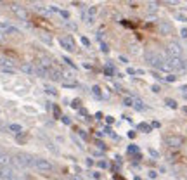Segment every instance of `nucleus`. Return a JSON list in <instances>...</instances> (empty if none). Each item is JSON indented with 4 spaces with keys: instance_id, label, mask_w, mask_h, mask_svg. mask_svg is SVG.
Returning a JSON list of instances; mask_svg holds the SVG:
<instances>
[{
    "instance_id": "nucleus-46",
    "label": "nucleus",
    "mask_w": 187,
    "mask_h": 180,
    "mask_svg": "<svg viewBox=\"0 0 187 180\" xmlns=\"http://www.w3.org/2000/svg\"><path fill=\"white\" fill-rule=\"evenodd\" d=\"M92 177H94V178H100V175H99L97 172H94V173H92Z\"/></svg>"
},
{
    "instance_id": "nucleus-37",
    "label": "nucleus",
    "mask_w": 187,
    "mask_h": 180,
    "mask_svg": "<svg viewBox=\"0 0 187 180\" xmlns=\"http://www.w3.org/2000/svg\"><path fill=\"white\" fill-rule=\"evenodd\" d=\"M127 73H128V75H135V73H137V69H133V68H128V69H127Z\"/></svg>"
},
{
    "instance_id": "nucleus-30",
    "label": "nucleus",
    "mask_w": 187,
    "mask_h": 180,
    "mask_svg": "<svg viewBox=\"0 0 187 180\" xmlns=\"http://www.w3.org/2000/svg\"><path fill=\"white\" fill-rule=\"evenodd\" d=\"M59 12H61V16L64 17V19H68V17H69V12H68V11H59Z\"/></svg>"
},
{
    "instance_id": "nucleus-43",
    "label": "nucleus",
    "mask_w": 187,
    "mask_h": 180,
    "mask_svg": "<svg viewBox=\"0 0 187 180\" xmlns=\"http://www.w3.org/2000/svg\"><path fill=\"white\" fill-rule=\"evenodd\" d=\"M106 121H108V123H109V125H111V123H113V121H114V120H113V116H108V118H106Z\"/></svg>"
},
{
    "instance_id": "nucleus-49",
    "label": "nucleus",
    "mask_w": 187,
    "mask_h": 180,
    "mask_svg": "<svg viewBox=\"0 0 187 180\" xmlns=\"http://www.w3.org/2000/svg\"><path fill=\"white\" fill-rule=\"evenodd\" d=\"M2 40H4V33H2V31H0V42H2Z\"/></svg>"
},
{
    "instance_id": "nucleus-23",
    "label": "nucleus",
    "mask_w": 187,
    "mask_h": 180,
    "mask_svg": "<svg viewBox=\"0 0 187 180\" xmlns=\"http://www.w3.org/2000/svg\"><path fill=\"white\" fill-rule=\"evenodd\" d=\"M166 104L170 106V107H171V109H177V102H175V101H173V99H166Z\"/></svg>"
},
{
    "instance_id": "nucleus-27",
    "label": "nucleus",
    "mask_w": 187,
    "mask_h": 180,
    "mask_svg": "<svg viewBox=\"0 0 187 180\" xmlns=\"http://www.w3.org/2000/svg\"><path fill=\"white\" fill-rule=\"evenodd\" d=\"M100 50H102V52H109V47H108V43H100Z\"/></svg>"
},
{
    "instance_id": "nucleus-3",
    "label": "nucleus",
    "mask_w": 187,
    "mask_h": 180,
    "mask_svg": "<svg viewBox=\"0 0 187 180\" xmlns=\"http://www.w3.org/2000/svg\"><path fill=\"white\" fill-rule=\"evenodd\" d=\"M33 166L42 170V172H50L52 170V163L49 159H43V158H35L33 159Z\"/></svg>"
},
{
    "instance_id": "nucleus-11",
    "label": "nucleus",
    "mask_w": 187,
    "mask_h": 180,
    "mask_svg": "<svg viewBox=\"0 0 187 180\" xmlns=\"http://www.w3.org/2000/svg\"><path fill=\"white\" fill-rule=\"evenodd\" d=\"M11 163H12V159L9 158L7 154L0 152V168H9V166H11Z\"/></svg>"
},
{
    "instance_id": "nucleus-16",
    "label": "nucleus",
    "mask_w": 187,
    "mask_h": 180,
    "mask_svg": "<svg viewBox=\"0 0 187 180\" xmlns=\"http://www.w3.org/2000/svg\"><path fill=\"white\" fill-rule=\"evenodd\" d=\"M12 11H14V12H16V14H17V16H19V17H26V11H23V9H19V7H17V5H14V7H12Z\"/></svg>"
},
{
    "instance_id": "nucleus-10",
    "label": "nucleus",
    "mask_w": 187,
    "mask_h": 180,
    "mask_svg": "<svg viewBox=\"0 0 187 180\" xmlns=\"http://www.w3.org/2000/svg\"><path fill=\"white\" fill-rule=\"evenodd\" d=\"M159 33L161 35H170L171 33V24L168 21H161L159 23Z\"/></svg>"
},
{
    "instance_id": "nucleus-21",
    "label": "nucleus",
    "mask_w": 187,
    "mask_h": 180,
    "mask_svg": "<svg viewBox=\"0 0 187 180\" xmlns=\"http://www.w3.org/2000/svg\"><path fill=\"white\" fill-rule=\"evenodd\" d=\"M5 33H9V35H19V29H17V28H14V26H9Z\"/></svg>"
},
{
    "instance_id": "nucleus-41",
    "label": "nucleus",
    "mask_w": 187,
    "mask_h": 180,
    "mask_svg": "<svg viewBox=\"0 0 187 180\" xmlns=\"http://www.w3.org/2000/svg\"><path fill=\"white\" fill-rule=\"evenodd\" d=\"M80 104H82V102H80L78 99H76V101H73V107H80Z\"/></svg>"
},
{
    "instance_id": "nucleus-45",
    "label": "nucleus",
    "mask_w": 187,
    "mask_h": 180,
    "mask_svg": "<svg viewBox=\"0 0 187 180\" xmlns=\"http://www.w3.org/2000/svg\"><path fill=\"white\" fill-rule=\"evenodd\" d=\"M68 28H71V29H75V28H76V24H73V23H68Z\"/></svg>"
},
{
    "instance_id": "nucleus-6",
    "label": "nucleus",
    "mask_w": 187,
    "mask_h": 180,
    "mask_svg": "<svg viewBox=\"0 0 187 180\" xmlns=\"http://www.w3.org/2000/svg\"><path fill=\"white\" fill-rule=\"evenodd\" d=\"M16 161H17V164H19V166H23V168L33 166V159H29L26 154H17V156H16Z\"/></svg>"
},
{
    "instance_id": "nucleus-32",
    "label": "nucleus",
    "mask_w": 187,
    "mask_h": 180,
    "mask_svg": "<svg viewBox=\"0 0 187 180\" xmlns=\"http://www.w3.org/2000/svg\"><path fill=\"white\" fill-rule=\"evenodd\" d=\"M177 19H180V21L187 23V16H182V14H177Z\"/></svg>"
},
{
    "instance_id": "nucleus-8",
    "label": "nucleus",
    "mask_w": 187,
    "mask_h": 180,
    "mask_svg": "<svg viewBox=\"0 0 187 180\" xmlns=\"http://www.w3.org/2000/svg\"><path fill=\"white\" fill-rule=\"evenodd\" d=\"M35 73H37V75L40 76V78H47V76H49V69H47V68L43 66L42 63L35 64Z\"/></svg>"
},
{
    "instance_id": "nucleus-33",
    "label": "nucleus",
    "mask_w": 187,
    "mask_h": 180,
    "mask_svg": "<svg viewBox=\"0 0 187 180\" xmlns=\"http://www.w3.org/2000/svg\"><path fill=\"white\" fill-rule=\"evenodd\" d=\"M180 35H182V38H187V28H182V29H180Z\"/></svg>"
},
{
    "instance_id": "nucleus-4",
    "label": "nucleus",
    "mask_w": 187,
    "mask_h": 180,
    "mask_svg": "<svg viewBox=\"0 0 187 180\" xmlns=\"http://www.w3.org/2000/svg\"><path fill=\"white\" fill-rule=\"evenodd\" d=\"M61 45L64 47L66 50H69V52H75V50H76L75 40H73V37H71V35H66V37L61 38Z\"/></svg>"
},
{
    "instance_id": "nucleus-24",
    "label": "nucleus",
    "mask_w": 187,
    "mask_h": 180,
    "mask_svg": "<svg viewBox=\"0 0 187 180\" xmlns=\"http://www.w3.org/2000/svg\"><path fill=\"white\" fill-rule=\"evenodd\" d=\"M123 104H125V106H133V99H130V97H125V99H123Z\"/></svg>"
},
{
    "instance_id": "nucleus-36",
    "label": "nucleus",
    "mask_w": 187,
    "mask_h": 180,
    "mask_svg": "<svg viewBox=\"0 0 187 180\" xmlns=\"http://www.w3.org/2000/svg\"><path fill=\"white\" fill-rule=\"evenodd\" d=\"M149 154H151V156H153V158H158V156H159V154H158V152L154 151V149H149Z\"/></svg>"
},
{
    "instance_id": "nucleus-20",
    "label": "nucleus",
    "mask_w": 187,
    "mask_h": 180,
    "mask_svg": "<svg viewBox=\"0 0 187 180\" xmlns=\"http://www.w3.org/2000/svg\"><path fill=\"white\" fill-rule=\"evenodd\" d=\"M139 130H142V132H145V133H149V132H151V125H147V123H140V125H139Z\"/></svg>"
},
{
    "instance_id": "nucleus-9",
    "label": "nucleus",
    "mask_w": 187,
    "mask_h": 180,
    "mask_svg": "<svg viewBox=\"0 0 187 180\" xmlns=\"http://www.w3.org/2000/svg\"><path fill=\"white\" fill-rule=\"evenodd\" d=\"M62 73L59 71V69H55V68H52V69H49V78L54 80V81H62Z\"/></svg>"
},
{
    "instance_id": "nucleus-44",
    "label": "nucleus",
    "mask_w": 187,
    "mask_h": 180,
    "mask_svg": "<svg viewBox=\"0 0 187 180\" xmlns=\"http://www.w3.org/2000/svg\"><path fill=\"white\" fill-rule=\"evenodd\" d=\"M99 166H100V168H106V166H108V163H106V161H100Z\"/></svg>"
},
{
    "instance_id": "nucleus-29",
    "label": "nucleus",
    "mask_w": 187,
    "mask_h": 180,
    "mask_svg": "<svg viewBox=\"0 0 187 180\" xmlns=\"http://www.w3.org/2000/svg\"><path fill=\"white\" fill-rule=\"evenodd\" d=\"M151 90H153L154 94H158L159 90H161V88H159V85H153V87H151Z\"/></svg>"
},
{
    "instance_id": "nucleus-28",
    "label": "nucleus",
    "mask_w": 187,
    "mask_h": 180,
    "mask_svg": "<svg viewBox=\"0 0 187 180\" xmlns=\"http://www.w3.org/2000/svg\"><path fill=\"white\" fill-rule=\"evenodd\" d=\"M64 63H68V64H69V66H71V68H75V69H76V66H75V63H73V61H71V59H68V57H64Z\"/></svg>"
},
{
    "instance_id": "nucleus-42",
    "label": "nucleus",
    "mask_w": 187,
    "mask_h": 180,
    "mask_svg": "<svg viewBox=\"0 0 187 180\" xmlns=\"http://www.w3.org/2000/svg\"><path fill=\"white\" fill-rule=\"evenodd\" d=\"M78 133H80V135H82V138H87V133H85V132H83V130H80Z\"/></svg>"
},
{
    "instance_id": "nucleus-39",
    "label": "nucleus",
    "mask_w": 187,
    "mask_h": 180,
    "mask_svg": "<svg viewBox=\"0 0 187 180\" xmlns=\"http://www.w3.org/2000/svg\"><path fill=\"white\" fill-rule=\"evenodd\" d=\"M49 11H50V12H59V9L55 7V5H52V7H49Z\"/></svg>"
},
{
    "instance_id": "nucleus-22",
    "label": "nucleus",
    "mask_w": 187,
    "mask_h": 180,
    "mask_svg": "<svg viewBox=\"0 0 187 180\" xmlns=\"http://www.w3.org/2000/svg\"><path fill=\"white\" fill-rule=\"evenodd\" d=\"M0 66H12V61H9V59L0 57Z\"/></svg>"
},
{
    "instance_id": "nucleus-26",
    "label": "nucleus",
    "mask_w": 187,
    "mask_h": 180,
    "mask_svg": "<svg viewBox=\"0 0 187 180\" xmlns=\"http://www.w3.org/2000/svg\"><path fill=\"white\" fill-rule=\"evenodd\" d=\"M128 152H130V154H135V152H139V147L137 146H130L128 147Z\"/></svg>"
},
{
    "instance_id": "nucleus-48",
    "label": "nucleus",
    "mask_w": 187,
    "mask_h": 180,
    "mask_svg": "<svg viewBox=\"0 0 187 180\" xmlns=\"http://www.w3.org/2000/svg\"><path fill=\"white\" fill-rule=\"evenodd\" d=\"M180 90H182V92H185V90H187V85H184V87H180Z\"/></svg>"
},
{
    "instance_id": "nucleus-13",
    "label": "nucleus",
    "mask_w": 187,
    "mask_h": 180,
    "mask_svg": "<svg viewBox=\"0 0 187 180\" xmlns=\"http://www.w3.org/2000/svg\"><path fill=\"white\" fill-rule=\"evenodd\" d=\"M133 107L137 109V111H145V106L142 101H139V99H133Z\"/></svg>"
},
{
    "instance_id": "nucleus-19",
    "label": "nucleus",
    "mask_w": 187,
    "mask_h": 180,
    "mask_svg": "<svg viewBox=\"0 0 187 180\" xmlns=\"http://www.w3.org/2000/svg\"><path fill=\"white\" fill-rule=\"evenodd\" d=\"M104 73H106V76H109V78H111V76L114 75V68H113L111 64H109V66H106V69H104Z\"/></svg>"
},
{
    "instance_id": "nucleus-17",
    "label": "nucleus",
    "mask_w": 187,
    "mask_h": 180,
    "mask_svg": "<svg viewBox=\"0 0 187 180\" xmlns=\"http://www.w3.org/2000/svg\"><path fill=\"white\" fill-rule=\"evenodd\" d=\"M62 85H64V87H76V85H78V83H76V81H75V80H62Z\"/></svg>"
},
{
    "instance_id": "nucleus-35",
    "label": "nucleus",
    "mask_w": 187,
    "mask_h": 180,
    "mask_svg": "<svg viewBox=\"0 0 187 180\" xmlns=\"http://www.w3.org/2000/svg\"><path fill=\"white\" fill-rule=\"evenodd\" d=\"M82 43H83V45H90V42H88V38H85V37H82Z\"/></svg>"
},
{
    "instance_id": "nucleus-1",
    "label": "nucleus",
    "mask_w": 187,
    "mask_h": 180,
    "mask_svg": "<svg viewBox=\"0 0 187 180\" xmlns=\"http://www.w3.org/2000/svg\"><path fill=\"white\" fill-rule=\"evenodd\" d=\"M145 61L153 68H156V69H163V66H165V63H166V59L163 57V55H159L158 52H153V50L145 52Z\"/></svg>"
},
{
    "instance_id": "nucleus-15",
    "label": "nucleus",
    "mask_w": 187,
    "mask_h": 180,
    "mask_svg": "<svg viewBox=\"0 0 187 180\" xmlns=\"http://www.w3.org/2000/svg\"><path fill=\"white\" fill-rule=\"evenodd\" d=\"M9 130H11V132H14V133H21V132H23L21 125H16V123H12V125H9Z\"/></svg>"
},
{
    "instance_id": "nucleus-18",
    "label": "nucleus",
    "mask_w": 187,
    "mask_h": 180,
    "mask_svg": "<svg viewBox=\"0 0 187 180\" xmlns=\"http://www.w3.org/2000/svg\"><path fill=\"white\" fill-rule=\"evenodd\" d=\"M147 11H149V12H156V11H158V4H156V2H149V4H147Z\"/></svg>"
},
{
    "instance_id": "nucleus-2",
    "label": "nucleus",
    "mask_w": 187,
    "mask_h": 180,
    "mask_svg": "<svg viewBox=\"0 0 187 180\" xmlns=\"http://www.w3.org/2000/svg\"><path fill=\"white\" fill-rule=\"evenodd\" d=\"M166 54H168V57H180L182 55V47L177 42H170L166 45Z\"/></svg>"
},
{
    "instance_id": "nucleus-40",
    "label": "nucleus",
    "mask_w": 187,
    "mask_h": 180,
    "mask_svg": "<svg viewBox=\"0 0 187 180\" xmlns=\"http://www.w3.org/2000/svg\"><path fill=\"white\" fill-rule=\"evenodd\" d=\"M120 61H121V63H123V64H127V63H128V59L125 57V55H120Z\"/></svg>"
},
{
    "instance_id": "nucleus-47",
    "label": "nucleus",
    "mask_w": 187,
    "mask_h": 180,
    "mask_svg": "<svg viewBox=\"0 0 187 180\" xmlns=\"http://www.w3.org/2000/svg\"><path fill=\"white\" fill-rule=\"evenodd\" d=\"M71 180H83L82 177H71Z\"/></svg>"
},
{
    "instance_id": "nucleus-31",
    "label": "nucleus",
    "mask_w": 187,
    "mask_h": 180,
    "mask_svg": "<svg viewBox=\"0 0 187 180\" xmlns=\"http://www.w3.org/2000/svg\"><path fill=\"white\" fill-rule=\"evenodd\" d=\"M175 80H177L175 75H168V76H166V81H175Z\"/></svg>"
},
{
    "instance_id": "nucleus-14",
    "label": "nucleus",
    "mask_w": 187,
    "mask_h": 180,
    "mask_svg": "<svg viewBox=\"0 0 187 180\" xmlns=\"http://www.w3.org/2000/svg\"><path fill=\"white\" fill-rule=\"evenodd\" d=\"M43 90H45V92L49 94V95H55V94H57V92H55V88L52 87V85H49V83H47V85H43Z\"/></svg>"
},
{
    "instance_id": "nucleus-5",
    "label": "nucleus",
    "mask_w": 187,
    "mask_h": 180,
    "mask_svg": "<svg viewBox=\"0 0 187 180\" xmlns=\"http://www.w3.org/2000/svg\"><path fill=\"white\" fill-rule=\"evenodd\" d=\"M184 144V138L179 137V135H170V137H166V146L173 147V149H177V147H180Z\"/></svg>"
},
{
    "instance_id": "nucleus-25",
    "label": "nucleus",
    "mask_w": 187,
    "mask_h": 180,
    "mask_svg": "<svg viewBox=\"0 0 187 180\" xmlns=\"http://www.w3.org/2000/svg\"><path fill=\"white\" fill-rule=\"evenodd\" d=\"M92 90H94V95H95V97H99V99H100V97H102V95H100V88L97 87V85H95V87H94V88H92Z\"/></svg>"
},
{
    "instance_id": "nucleus-38",
    "label": "nucleus",
    "mask_w": 187,
    "mask_h": 180,
    "mask_svg": "<svg viewBox=\"0 0 187 180\" xmlns=\"http://www.w3.org/2000/svg\"><path fill=\"white\" fill-rule=\"evenodd\" d=\"M149 177H151V178H156V177H158V173L154 172V170H151V172H149Z\"/></svg>"
},
{
    "instance_id": "nucleus-7",
    "label": "nucleus",
    "mask_w": 187,
    "mask_h": 180,
    "mask_svg": "<svg viewBox=\"0 0 187 180\" xmlns=\"http://www.w3.org/2000/svg\"><path fill=\"white\" fill-rule=\"evenodd\" d=\"M0 180H17V178L11 168H0Z\"/></svg>"
},
{
    "instance_id": "nucleus-12",
    "label": "nucleus",
    "mask_w": 187,
    "mask_h": 180,
    "mask_svg": "<svg viewBox=\"0 0 187 180\" xmlns=\"http://www.w3.org/2000/svg\"><path fill=\"white\" fill-rule=\"evenodd\" d=\"M21 71H23V73H26V75H29V76L37 75V73H35V66H33V64H29V63L23 64V66H21Z\"/></svg>"
},
{
    "instance_id": "nucleus-34",
    "label": "nucleus",
    "mask_w": 187,
    "mask_h": 180,
    "mask_svg": "<svg viewBox=\"0 0 187 180\" xmlns=\"http://www.w3.org/2000/svg\"><path fill=\"white\" fill-rule=\"evenodd\" d=\"M62 123H66V125H71V120L68 116H62Z\"/></svg>"
}]
</instances>
